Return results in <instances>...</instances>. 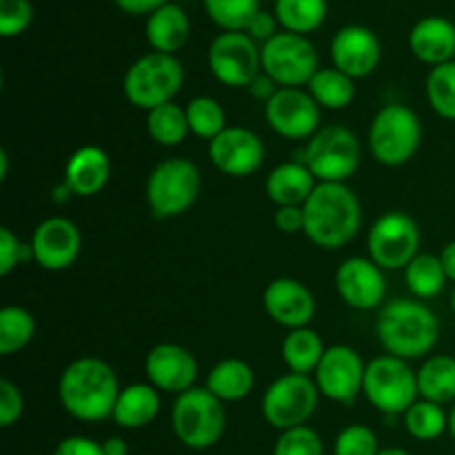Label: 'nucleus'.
I'll return each instance as SVG.
<instances>
[{"instance_id":"35","label":"nucleus","mask_w":455,"mask_h":455,"mask_svg":"<svg viewBox=\"0 0 455 455\" xmlns=\"http://www.w3.org/2000/svg\"><path fill=\"white\" fill-rule=\"evenodd\" d=\"M404 429L409 435L420 443L438 440L444 431H449V413H444L443 404L429 403V400H418L404 413Z\"/></svg>"},{"instance_id":"13","label":"nucleus","mask_w":455,"mask_h":455,"mask_svg":"<svg viewBox=\"0 0 455 455\" xmlns=\"http://www.w3.org/2000/svg\"><path fill=\"white\" fill-rule=\"evenodd\" d=\"M367 251L380 269H404L420 253V227L404 212L382 213L369 229Z\"/></svg>"},{"instance_id":"18","label":"nucleus","mask_w":455,"mask_h":455,"mask_svg":"<svg viewBox=\"0 0 455 455\" xmlns=\"http://www.w3.org/2000/svg\"><path fill=\"white\" fill-rule=\"evenodd\" d=\"M382 271L371 258H347L336 271V289L345 305L355 311H371L385 305L387 278Z\"/></svg>"},{"instance_id":"31","label":"nucleus","mask_w":455,"mask_h":455,"mask_svg":"<svg viewBox=\"0 0 455 455\" xmlns=\"http://www.w3.org/2000/svg\"><path fill=\"white\" fill-rule=\"evenodd\" d=\"M274 13L284 31L307 36L324 25L329 3L327 0H275Z\"/></svg>"},{"instance_id":"20","label":"nucleus","mask_w":455,"mask_h":455,"mask_svg":"<svg viewBox=\"0 0 455 455\" xmlns=\"http://www.w3.org/2000/svg\"><path fill=\"white\" fill-rule=\"evenodd\" d=\"M380 40L364 25H345L331 40L333 67L354 80L371 76L380 65Z\"/></svg>"},{"instance_id":"22","label":"nucleus","mask_w":455,"mask_h":455,"mask_svg":"<svg viewBox=\"0 0 455 455\" xmlns=\"http://www.w3.org/2000/svg\"><path fill=\"white\" fill-rule=\"evenodd\" d=\"M111 176V160L102 147L84 145L69 156L65 164V185L78 198L100 194Z\"/></svg>"},{"instance_id":"34","label":"nucleus","mask_w":455,"mask_h":455,"mask_svg":"<svg viewBox=\"0 0 455 455\" xmlns=\"http://www.w3.org/2000/svg\"><path fill=\"white\" fill-rule=\"evenodd\" d=\"M36 333V318L25 307L9 305L0 309V355L25 349Z\"/></svg>"},{"instance_id":"33","label":"nucleus","mask_w":455,"mask_h":455,"mask_svg":"<svg viewBox=\"0 0 455 455\" xmlns=\"http://www.w3.org/2000/svg\"><path fill=\"white\" fill-rule=\"evenodd\" d=\"M147 133L160 147H178L189 136L187 111L176 102H164L147 111Z\"/></svg>"},{"instance_id":"45","label":"nucleus","mask_w":455,"mask_h":455,"mask_svg":"<svg viewBox=\"0 0 455 455\" xmlns=\"http://www.w3.org/2000/svg\"><path fill=\"white\" fill-rule=\"evenodd\" d=\"M275 229L287 235H296L305 231V209L302 207H278L275 209Z\"/></svg>"},{"instance_id":"54","label":"nucleus","mask_w":455,"mask_h":455,"mask_svg":"<svg viewBox=\"0 0 455 455\" xmlns=\"http://www.w3.org/2000/svg\"><path fill=\"white\" fill-rule=\"evenodd\" d=\"M451 309H453V315H455V291H453V296H451Z\"/></svg>"},{"instance_id":"48","label":"nucleus","mask_w":455,"mask_h":455,"mask_svg":"<svg viewBox=\"0 0 455 455\" xmlns=\"http://www.w3.org/2000/svg\"><path fill=\"white\" fill-rule=\"evenodd\" d=\"M249 93H251L253 98H258V100H262L267 105V102L271 100V98H274V93L278 92V84L274 83V80L269 78V76L265 74V71H260V74L256 76V78H253V83L249 84Z\"/></svg>"},{"instance_id":"46","label":"nucleus","mask_w":455,"mask_h":455,"mask_svg":"<svg viewBox=\"0 0 455 455\" xmlns=\"http://www.w3.org/2000/svg\"><path fill=\"white\" fill-rule=\"evenodd\" d=\"M275 27H278V18H275V13H269V12H265V9H260V12L256 13V18L249 22L247 34L251 36L256 43L265 44L267 40H271L275 34H278V31H275Z\"/></svg>"},{"instance_id":"44","label":"nucleus","mask_w":455,"mask_h":455,"mask_svg":"<svg viewBox=\"0 0 455 455\" xmlns=\"http://www.w3.org/2000/svg\"><path fill=\"white\" fill-rule=\"evenodd\" d=\"M53 455H105V451H102V443H96L87 435H69L56 444Z\"/></svg>"},{"instance_id":"49","label":"nucleus","mask_w":455,"mask_h":455,"mask_svg":"<svg viewBox=\"0 0 455 455\" xmlns=\"http://www.w3.org/2000/svg\"><path fill=\"white\" fill-rule=\"evenodd\" d=\"M440 262H443L447 278L455 283V240L444 244V249L440 251Z\"/></svg>"},{"instance_id":"4","label":"nucleus","mask_w":455,"mask_h":455,"mask_svg":"<svg viewBox=\"0 0 455 455\" xmlns=\"http://www.w3.org/2000/svg\"><path fill=\"white\" fill-rule=\"evenodd\" d=\"M227 427L225 403L207 387H194L176 395L172 407L173 435L194 451H204L222 438Z\"/></svg>"},{"instance_id":"1","label":"nucleus","mask_w":455,"mask_h":455,"mask_svg":"<svg viewBox=\"0 0 455 455\" xmlns=\"http://www.w3.org/2000/svg\"><path fill=\"white\" fill-rule=\"evenodd\" d=\"M120 382L109 363L93 355L74 360L60 373L58 398L62 409L80 422H102L114 416Z\"/></svg>"},{"instance_id":"9","label":"nucleus","mask_w":455,"mask_h":455,"mask_svg":"<svg viewBox=\"0 0 455 455\" xmlns=\"http://www.w3.org/2000/svg\"><path fill=\"white\" fill-rule=\"evenodd\" d=\"M360 142L351 129L342 124L320 127L307 140L302 163L318 182H347L360 167Z\"/></svg>"},{"instance_id":"23","label":"nucleus","mask_w":455,"mask_h":455,"mask_svg":"<svg viewBox=\"0 0 455 455\" xmlns=\"http://www.w3.org/2000/svg\"><path fill=\"white\" fill-rule=\"evenodd\" d=\"M409 49L429 67L451 62L455 58V25L444 16L420 18L409 31Z\"/></svg>"},{"instance_id":"26","label":"nucleus","mask_w":455,"mask_h":455,"mask_svg":"<svg viewBox=\"0 0 455 455\" xmlns=\"http://www.w3.org/2000/svg\"><path fill=\"white\" fill-rule=\"evenodd\" d=\"M160 413V391L149 382H133L120 389L111 420L123 429L149 427Z\"/></svg>"},{"instance_id":"43","label":"nucleus","mask_w":455,"mask_h":455,"mask_svg":"<svg viewBox=\"0 0 455 455\" xmlns=\"http://www.w3.org/2000/svg\"><path fill=\"white\" fill-rule=\"evenodd\" d=\"M22 411H25L22 391L12 380L3 378L0 380V427L9 429V427L16 425L22 418Z\"/></svg>"},{"instance_id":"52","label":"nucleus","mask_w":455,"mask_h":455,"mask_svg":"<svg viewBox=\"0 0 455 455\" xmlns=\"http://www.w3.org/2000/svg\"><path fill=\"white\" fill-rule=\"evenodd\" d=\"M378 455H411V453L404 451V449L391 447V449H380V453H378Z\"/></svg>"},{"instance_id":"21","label":"nucleus","mask_w":455,"mask_h":455,"mask_svg":"<svg viewBox=\"0 0 455 455\" xmlns=\"http://www.w3.org/2000/svg\"><path fill=\"white\" fill-rule=\"evenodd\" d=\"M262 307L275 324L289 331L309 327L315 315L314 293L296 278L271 280L262 293Z\"/></svg>"},{"instance_id":"28","label":"nucleus","mask_w":455,"mask_h":455,"mask_svg":"<svg viewBox=\"0 0 455 455\" xmlns=\"http://www.w3.org/2000/svg\"><path fill=\"white\" fill-rule=\"evenodd\" d=\"M418 394L422 400L447 404L455 400V358L447 354L431 355L418 369Z\"/></svg>"},{"instance_id":"36","label":"nucleus","mask_w":455,"mask_h":455,"mask_svg":"<svg viewBox=\"0 0 455 455\" xmlns=\"http://www.w3.org/2000/svg\"><path fill=\"white\" fill-rule=\"evenodd\" d=\"M189 132L198 138L212 142L213 138L220 136L227 129V114L220 102L212 96H196L191 98L189 105L185 107Z\"/></svg>"},{"instance_id":"2","label":"nucleus","mask_w":455,"mask_h":455,"mask_svg":"<svg viewBox=\"0 0 455 455\" xmlns=\"http://www.w3.org/2000/svg\"><path fill=\"white\" fill-rule=\"evenodd\" d=\"M302 234L320 249L336 251L358 235L363 225V207L347 182H318L305 203Z\"/></svg>"},{"instance_id":"41","label":"nucleus","mask_w":455,"mask_h":455,"mask_svg":"<svg viewBox=\"0 0 455 455\" xmlns=\"http://www.w3.org/2000/svg\"><path fill=\"white\" fill-rule=\"evenodd\" d=\"M34 22L31 0H0V36L13 38L25 34Z\"/></svg>"},{"instance_id":"11","label":"nucleus","mask_w":455,"mask_h":455,"mask_svg":"<svg viewBox=\"0 0 455 455\" xmlns=\"http://www.w3.org/2000/svg\"><path fill=\"white\" fill-rule=\"evenodd\" d=\"M318 398L320 391L314 378L289 371L267 387L262 395V416L278 431L302 427L314 416Z\"/></svg>"},{"instance_id":"40","label":"nucleus","mask_w":455,"mask_h":455,"mask_svg":"<svg viewBox=\"0 0 455 455\" xmlns=\"http://www.w3.org/2000/svg\"><path fill=\"white\" fill-rule=\"evenodd\" d=\"M378 435L367 425H349L338 434L333 455H378Z\"/></svg>"},{"instance_id":"12","label":"nucleus","mask_w":455,"mask_h":455,"mask_svg":"<svg viewBox=\"0 0 455 455\" xmlns=\"http://www.w3.org/2000/svg\"><path fill=\"white\" fill-rule=\"evenodd\" d=\"M207 65L218 83L234 89L249 87L262 71L260 47L247 31H222L209 44Z\"/></svg>"},{"instance_id":"17","label":"nucleus","mask_w":455,"mask_h":455,"mask_svg":"<svg viewBox=\"0 0 455 455\" xmlns=\"http://www.w3.org/2000/svg\"><path fill=\"white\" fill-rule=\"evenodd\" d=\"M36 265L44 271H65L78 260L83 235L78 225L65 216H52L36 227L31 235Z\"/></svg>"},{"instance_id":"10","label":"nucleus","mask_w":455,"mask_h":455,"mask_svg":"<svg viewBox=\"0 0 455 455\" xmlns=\"http://www.w3.org/2000/svg\"><path fill=\"white\" fill-rule=\"evenodd\" d=\"M262 71L278 87H302L309 84L320 69L318 52L307 36L278 31L260 47Z\"/></svg>"},{"instance_id":"3","label":"nucleus","mask_w":455,"mask_h":455,"mask_svg":"<svg viewBox=\"0 0 455 455\" xmlns=\"http://www.w3.org/2000/svg\"><path fill=\"white\" fill-rule=\"evenodd\" d=\"M376 333L387 354L416 360L438 345L440 320L422 300L395 298L378 311Z\"/></svg>"},{"instance_id":"27","label":"nucleus","mask_w":455,"mask_h":455,"mask_svg":"<svg viewBox=\"0 0 455 455\" xmlns=\"http://www.w3.org/2000/svg\"><path fill=\"white\" fill-rule=\"evenodd\" d=\"M256 385L251 364L240 358H225L213 364L207 373L204 387L222 403H240Z\"/></svg>"},{"instance_id":"32","label":"nucleus","mask_w":455,"mask_h":455,"mask_svg":"<svg viewBox=\"0 0 455 455\" xmlns=\"http://www.w3.org/2000/svg\"><path fill=\"white\" fill-rule=\"evenodd\" d=\"M447 280L440 256H434V253H418L404 267V283L416 300H431V298L440 296Z\"/></svg>"},{"instance_id":"53","label":"nucleus","mask_w":455,"mask_h":455,"mask_svg":"<svg viewBox=\"0 0 455 455\" xmlns=\"http://www.w3.org/2000/svg\"><path fill=\"white\" fill-rule=\"evenodd\" d=\"M449 434H451V438L455 440V407L451 409V413H449Z\"/></svg>"},{"instance_id":"15","label":"nucleus","mask_w":455,"mask_h":455,"mask_svg":"<svg viewBox=\"0 0 455 455\" xmlns=\"http://www.w3.org/2000/svg\"><path fill=\"white\" fill-rule=\"evenodd\" d=\"M364 369L367 364L354 347L333 345L324 351L318 369L314 371V382L320 395L331 403L351 404L363 394Z\"/></svg>"},{"instance_id":"24","label":"nucleus","mask_w":455,"mask_h":455,"mask_svg":"<svg viewBox=\"0 0 455 455\" xmlns=\"http://www.w3.org/2000/svg\"><path fill=\"white\" fill-rule=\"evenodd\" d=\"M318 187L314 173L305 163H283L267 176L265 189L275 207H305L309 196Z\"/></svg>"},{"instance_id":"25","label":"nucleus","mask_w":455,"mask_h":455,"mask_svg":"<svg viewBox=\"0 0 455 455\" xmlns=\"http://www.w3.org/2000/svg\"><path fill=\"white\" fill-rule=\"evenodd\" d=\"M191 34V22L185 9L176 3H167L156 9L151 16H147L145 36L151 52L169 53L176 56L187 44Z\"/></svg>"},{"instance_id":"38","label":"nucleus","mask_w":455,"mask_h":455,"mask_svg":"<svg viewBox=\"0 0 455 455\" xmlns=\"http://www.w3.org/2000/svg\"><path fill=\"white\" fill-rule=\"evenodd\" d=\"M427 100L444 120H455V60L431 67L427 76Z\"/></svg>"},{"instance_id":"7","label":"nucleus","mask_w":455,"mask_h":455,"mask_svg":"<svg viewBox=\"0 0 455 455\" xmlns=\"http://www.w3.org/2000/svg\"><path fill=\"white\" fill-rule=\"evenodd\" d=\"M200 196V169L189 158H167L147 178V204L156 220H172L196 204Z\"/></svg>"},{"instance_id":"14","label":"nucleus","mask_w":455,"mask_h":455,"mask_svg":"<svg viewBox=\"0 0 455 455\" xmlns=\"http://www.w3.org/2000/svg\"><path fill=\"white\" fill-rule=\"evenodd\" d=\"M265 118L287 140H309L320 129L323 107L302 87H280L265 105Z\"/></svg>"},{"instance_id":"50","label":"nucleus","mask_w":455,"mask_h":455,"mask_svg":"<svg viewBox=\"0 0 455 455\" xmlns=\"http://www.w3.org/2000/svg\"><path fill=\"white\" fill-rule=\"evenodd\" d=\"M102 451H105V455H129V447L127 443H124V438L111 435V438H107L105 443H102Z\"/></svg>"},{"instance_id":"29","label":"nucleus","mask_w":455,"mask_h":455,"mask_svg":"<svg viewBox=\"0 0 455 455\" xmlns=\"http://www.w3.org/2000/svg\"><path fill=\"white\" fill-rule=\"evenodd\" d=\"M324 351H327V347H324L323 338L311 327L293 329L283 340L284 364H287L289 371L300 373V376H314Z\"/></svg>"},{"instance_id":"19","label":"nucleus","mask_w":455,"mask_h":455,"mask_svg":"<svg viewBox=\"0 0 455 455\" xmlns=\"http://www.w3.org/2000/svg\"><path fill=\"white\" fill-rule=\"evenodd\" d=\"M145 371L149 385L164 394H185L198 380V360L189 349L176 342H160L147 354Z\"/></svg>"},{"instance_id":"8","label":"nucleus","mask_w":455,"mask_h":455,"mask_svg":"<svg viewBox=\"0 0 455 455\" xmlns=\"http://www.w3.org/2000/svg\"><path fill=\"white\" fill-rule=\"evenodd\" d=\"M363 395L387 416H404L409 407L420 400L418 373L407 360L389 354L378 355L364 369Z\"/></svg>"},{"instance_id":"51","label":"nucleus","mask_w":455,"mask_h":455,"mask_svg":"<svg viewBox=\"0 0 455 455\" xmlns=\"http://www.w3.org/2000/svg\"><path fill=\"white\" fill-rule=\"evenodd\" d=\"M9 173V156L7 149H0V180H4Z\"/></svg>"},{"instance_id":"16","label":"nucleus","mask_w":455,"mask_h":455,"mask_svg":"<svg viewBox=\"0 0 455 455\" xmlns=\"http://www.w3.org/2000/svg\"><path fill=\"white\" fill-rule=\"evenodd\" d=\"M209 160L220 173L231 178H247L265 163V142L247 127H227L209 142Z\"/></svg>"},{"instance_id":"5","label":"nucleus","mask_w":455,"mask_h":455,"mask_svg":"<svg viewBox=\"0 0 455 455\" xmlns=\"http://www.w3.org/2000/svg\"><path fill=\"white\" fill-rule=\"evenodd\" d=\"M185 83V69L176 56L149 52L129 65L123 80L124 98L136 109L151 111L164 102H173Z\"/></svg>"},{"instance_id":"37","label":"nucleus","mask_w":455,"mask_h":455,"mask_svg":"<svg viewBox=\"0 0 455 455\" xmlns=\"http://www.w3.org/2000/svg\"><path fill=\"white\" fill-rule=\"evenodd\" d=\"M204 12L222 31H247L260 12V0H203Z\"/></svg>"},{"instance_id":"39","label":"nucleus","mask_w":455,"mask_h":455,"mask_svg":"<svg viewBox=\"0 0 455 455\" xmlns=\"http://www.w3.org/2000/svg\"><path fill=\"white\" fill-rule=\"evenodd\" d=\"M274 455H324L323 438L307 425L280 431Z\"/></svg>"},{"instance_id":"30","label":"nucleus","mask_w":455,"mask_h":455,"mask_svg":"<svg viewBox=\"0 0 455 455\" xmlns=\"http://www.w3.org/2000/svg\"><path fill=\"white\" fill-rule=\"evenodd\" d=\"M307 87L323 109L342 111L355 98V80L336 67H320Z\"/></svg>"},{"instance_id":"42","label":"nucleus","mask_w":455,"mask_h":455,"mask_svg":"<svg viewBox=\"0 0 455 455\" xmlns=\"http://www.w3.org/2000/svg\"><path fill=\"white\" fill-rule=\"evenodd\" d=\"M27 260H34L31 244L20 243L9 227H0V275L7 278L18 265Z\"/></svg>"},{"instance_id":"47","label":"nucleus","mask_w":455,"mask_h":455,"mask_svg":"<svg viewBox=\"0 0 455 455\" xmlns=\"http://www.w3.org/2000/svg\"><path fill=\"white\" fill-rule=\"evenodd\" d=\"M114 3L118 4V9H123L124 13H132V16H151L156 9L167 4L169 0H114Z\"/></svg>"},{"instance_id":"6","label":"nucleus","mask_w":455,"mask_h":455,"mask_svg":"<svg viewBox=\"0 0 455 455\" xmlns=\"http://www.w3.org/2000/svg\"><path fill=\"white\" fill-rule=\"evenodd\" d=\"M422 120L411 107L391 102L378 109L369 127V149L385 167H403L418 154Z\"/></svg>"}]
</instances>
